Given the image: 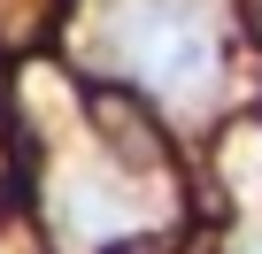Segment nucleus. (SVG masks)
<instances>
[{"instance_id":"nucleus-1","label":"nucleus","mask_w":262,"mask_h":254,"mask_svg":"<svg viewBox=\"0 0 262 254\" xmlns=\"http://www.w3.org/2000/svg\"><path fill=\"white\" fill-rule=\"evenodd\" d=\"M77 54L93 77L147 93L170 116H193L224 85V8L216 0H93L77 16Z\"/></svg>"},{"instance_id":"nucleus-2","label":"nucleus","mask_w":262,"mask_h":254,"mask_svg":"<svg viewBox=\"0 0 262 254\" xmlns=\"http://www.w3.org/2000/svg\"><path fill=\"white\" fill-rule=\"evenodd\" d=\"M239 254H262V231H247V239H239Z\"/></svg>"}]
</instances>
